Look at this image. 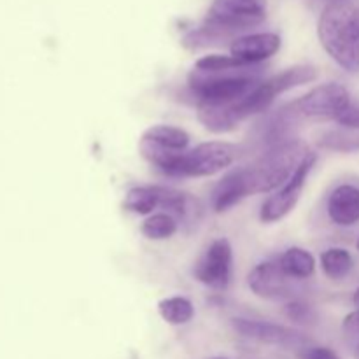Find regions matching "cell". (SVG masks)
Returning <instances> with one entry per match:
<instances>
[{"instance_id":"obj_1","label":"cell","mask_w":359,"mask_h":359,"mask_svg":"<svg viewBox=\"0 0 359 359\" xmlns=\"http://www.w3.org/2000/svg\"><path fill=\"white\" fill-rule=\"evenodd\" d=\"M266 18V0H214L203 23L189 32L182 44L188 49L224 46L258 27Z\"/></svg>"},{"instance_id":"obj_2","label":"cell","mask_w":359,"mask_h":359,"mask_svg":"<svg viewBox=\"0 0 359 359\" xmlns=\"http://www.w3.org/2000/svg\"><path fill=\"white\" fill-rule=\"evenodd\" d=\"M318 35L325 51L344 70L359 72V14L349 2H330L323 9Z\"/></svg>"},{"instance_id":"obj_3","label":"cell","mask_w":359,"mask_h":359,"mask_svg":"<svg viewBox=\"0 0 359 359\" xmlns=\"http://www.w3.org/2000/svg\"><path fill=\"white\" fill-rule=\"evenodd\" d=\"M265 74V67L248 65L226 70H200L193 67L188 74V88L196 104H231L255 90Z\"/></svg>"},{"instance_id":"obj_4","label":"cell","mask_w":359,"mask_h":359,"mask_svg":"<svg viewBox=\"0 0 359 359\" xmlns=\"http://www.w3.org/2000/svg\"><path fill=\"white\" fill-rule=\"evenodd\" d=\"M309 153L311 149L300 139L290 140L262 153L255 163L248 165L252 195L279 189V186H283L294 174L298 165Z\"/></svg>"},{"instance_id":"obj_5","label":"cell","mask_w":359,"mask_h":359,"mask_svg":"<svg viewBox=\"0 0 359 359\" xmlns=\"http://www.w3.org/2000/svg\"><path fill=\"white\" fill-rule=\"evenodd\" d=\"M238 147L223 140H210L184 151L181 160V177H209L230 167Z\"/></svg>"},{"instance_id":"obj_6","label":"cell","mask_w":359,"mask_h":359,"mask_svg":"<svg viewBox=\"0 0 359 359\" xmlns=\"http://www.w3.org/2000/svg\"><path fill=\"white\" fill-rule=\"evenodd\" d=\"M316 161H318V154L311 151L304 158V161L298 165L294 174L280 186V189H277L273 195H270L263 202L262 210H259V219L263 223H276V221H280L297 207L302 191L305 188V182H307V177L312 172V168H314Z\"/></svg>"},{"instance_id":"obj_7","label":"cell","mask_w":359,"mask_h":359,"mask_svg":"<svg viewBox=\"0 0 359 359\" xmlns=\"http://www.w3.org/2000/svg\"><path fill=\"white\" fill-rule=\"evenodd\" d=\"M291 105L302 118L337 119L351 105V95L344 84L325 83L291 102Z\"/></svg>"},{"instance_id":"obj_8","label":"cell","mask_w":359,"mask_h":359,"mask_svg":"<svg viewBox=\"0 0 359 359\" xmlns=\"http://www.w3.org/2000/svg\"><path fill=\"white\" fill-rule=\"evenodd\" d=\"M231 263H233V251L230 241L223 237L216 238L195 263L193 276L210 290L224 291L230 286Z\"/></svg>"},{"instance_id":"obj_9","label":"cell","mask_w":359,"mask_h":359,"mask_svg":"<svg viewBox=\"0 0 359 359\" xmlns=\"http://www.w3.org/2000/svg\"><path fill=\"white\" fill-rule=\"evenodd\" d=\"M302 116L287 104L279 107L277 111L269 112L262 121L256 125L251 140L262 153L273 149V147L286 144L297 139L298 126H300Z\"/></svg>"},{"instance_id":"obj_10","label":"cell","mask_w":359,"mask_h":359,"mask_svg":"<svg viewBox=\"0 0 359 359\" xmlns=\"http://www.w3.org/2000/svg\"><path fill=\"white\" fill-rule=\"evenodd\" d=\"M231 326L237 333H241L245 339L256 340V342L269 344V346L279 347H307L311 340L304 333L297 332L293 328L276 325L269 321H256V319L235 318Z\"/></svg>"},{"instance_id":"obj_11","label":"cell","mask_w":359,"mask_h":359,"mask_svg":"<svg viewBox=\"0 0 359 359\" xmlns=\"http://www.w3.org/2000/svg\"><path fill=\"white\" fill-rule=\"evenodd\" d=\"M290 276L284 273L279 262H263L249 272L248 284L252 293L265 300H286L293 294L294 286Z\"/></svg>"},{"instance_id":"obj_12","label":"cell","mask_w":359,"mask_h":359,"mask_svg":"<svg viewBox=\"0 0 359 359\" xmlns=\"http://www.w3.org/2000/svg\"><path fill=\"white\" fill-rule=\"evenodd\" d=\"M249 195H252V188L248 167L235 168V170L228 172L214 186L212 196H210V205H212L214 212L223 214L226 210H230L231 207L237 205L238 202H242Z\"/></svg>"},{"instance_id":"obj_13","label":"cell","mask_w":359,"mask_h":359,"mask_svg":"<svg viewBox=\"0 0 359 359\" xmlns=\"http://www.w3.org/2000/svg\"><path fill=\"white\" fill-rule=\"evenodd\" d=\"M280 49V37L272 32L241 35L230 44V55L252 65H262Z\"/></svg>"},{"instance_id":"obj_14","label":"cell","mask_w":359,"mask_h":359,"mask_svg":"<svg viewBox=\"0 0 359 359\" xmlns=\"http://www.w3.org/2000/svg\"><path fill=\"white\" fill-rule=\"evenodd\" d=\"M328 216L337 226H353L359 221V188L354 184H340L330 195L326 203Z\"/></svg>"},{"instance_id":"obj_15","label":"cell","mask_w":359,"mask_h":359,"mask_svg":"<svg viewBox=\"0 0 359 359\" xmlns=\"http://www.w3.org/2000/svg\"><path fill=\"white\" fill-rule=\"evenodd\" d=\"M154 189H156L161 209L170 214L177 223L195 224L198 221L202 209H200L198 200L193 198L189 193L177 191L174 188H165V186H154Z\"/></svg>"},{"instance_id":"obj_16","label":"cell","mask_w":359,"mask_h":359,"mask_svg":"<svg viewBox=\"0 0 359 359\" xmlns=\"http://www.w3.org/2000/svg\"><path fill=\"white\" fill-rule=\"evenodd\" d=\"M279 265L284 273L294 280L309 279L316 272V258L312 256V252L302 248H290L287 251H284L279 258Z\"/></svg>"},{"instance_id":"obj_17","label":"cell","mask_w":359,"mask_h":359,"mask_svg":"<svg viewBox=\"0 0 359 359\" xmlns=\"http://www.w3.org/2000/svg\"><path fill=\"white\" fill-rule=\"evenodd\" d=\"M140 139L151 140L161 147L175 151H186L189 146V133L179 126L170 125H154L142 133Z\"/></svg>"},{"instance_id":"obj_18","label":"cell","mask_w":359,"mask_h":359,"mask_svg":"<svg viewBox=\"0 0 359 359\" xmlns=\"http://www.w3.org/2000/svg\"><path fill=\"white\" fill-rule=\"evenodd\" d=\"M321 149L335 151V153H358L359 151V132L351 128L326 130L319 135L318 140Z\"/></svg>"},{"instance_id":"obj_19","label":"cell","mask_w":359,"mask_h":359,"mask_svg":"<svg viewBox=\"0 0 359 359\" xmlns=\"http://www.w3.org/2000/svg\"><path fill=\"white\" fill-rule=\"evenodd\" d=\"M354 266L353 255L347 249L332 248L323 251L321 255V269L326 277L332 280H342L351 273Z\"/></svg>"},{"instance_id":"obj_20","label":"cell","mask_w":359,"mask_h":359,"mask_svg":"<svg viewBox=\"0 0 359 359\" xmlns=\"http://www.w3.org/2000/svg\"><path fill=\"white\" fill-rule=\"evenodd\" d=\"M160 207L154 186H135L128 189L123 200V209L139 216H149L154 209Z\"/></svg>"},{"instance_id":"obj_21","label":"cell","mask_w":359,"mask_h":359,"mask_svg":"<svg viewBox=\"0 0 359 359\" xmlns=\"http://www.w3.org/2000/svg\"><path fill=\"white\" fill-rule=\"evenodd\" d=\"M158 312L161 319L172 326L188 325L195 316V307L186 297H170L163 298L158 304Z\"/></svg>"},{"instance_id":"obj_22","label":"cell","mask_w":359,"mask_h":359,"mask_svg":"<svg viewBox=\"0 0 359 359\" xmlns=\"http://www.w3.org/2000/svg\"><path fill=\"white\" fill-rule=\"evenodd\" d=\"M270 79H272L273 86L277 88L279 95H283L286 93V91L293 90V88L304 86V84L316 81L318 79V72H316L314 67L311 65H297L283 70V72L270 77Z\"/></svg>"},{"instance_id":"obj_23","label":"cell","mask_w":359,"mask_h":359,"mask_svg":"<svg viewBox=\"0 0 359 359\" xmlns=\"http://www.w3.org/2000/svg\"><path fill=\"white\" fill-rule=\"evenodd\" d=\"M179 230V223L167 212L151 214L142 224H140V233L149 241H167L174 237Z\"/></svg>"},{"instance_id":"obj_24","label":"cell","mask_w":359,"mask_h":359,"mask_svg":"<svg viewBox=\"0 0 359 359\" xmlns=\"http://www.w3.org/2000/svg\"><path fill=\"white\" fill-rule=\"evenodd\" d=\"M284 316L290 321L297 323V325H314L318 321V314H316L314 307L302 300H290L284 305Z\"/></svg>"},{"instance_id":"obj_25","label":"cell","mask_w":359,"mask_h":359,"mask_svg":"<svg viewBox=\"0 0 359 359\" xmlns=\"http://www.w3.org/2000/svg\"><path fill=\"white\" fill-rule=\"evenodd\" d=\"M335 121L339 123L340 126H344V128L358 130L359 132V105L351 104Z\"/></svg>"},{"instance_id":"obj_26","label":"cell","mask_w":359,"mask_h":359,"mask_svg":"<svg viewBox=\"0 0 359 359\" xmlns=\"http://www.w3.org/2000/svg\"><path fill=\"white\" fill-rule=\"evenodd\" d=\"M298 359H340L335 351L328 349V347H304L298 354Z\"/></svg>"},{"instance_id":"obj_27","label":"cell","mask_w":359,"mask_h":359,"mask_svg":"<svg viewBox=\"0 0 359 359\" xmlns=\"http://www.w3.org/2000/svg\"><path fill=\"white\" fill-rule=\"evenodd\" d=\"M342 330L347 337H359V311L351 312L342 323Z\"/></svg>"},{"instance_id":"obj_28","label":"cell","mask_w":359,"mask_h":359,"mask_svg":"<svg viewBox=\"0 0 359 359\" xmlns=\"http://www.w3.org/2000/svg\"><path fill=\"white\" fill-rule=\"evenodd\" d=\"M353 302H354V305H356V311H359V287L356 290V293H354Z\"/></svg>"},{"instance_id":"obj_29","label":"cell","mask_w":359,"mask_h":359,"mask_svg":"<svg viewBox=\"0 0 359 359\" xmlns=\"http://www.w3.org/2000/svg\"><path fill=\"white\" fill-rule=\"evenodd\" d=\"M328 2H349V0H328Z\"/></svg>"},{"instance_id":"obj_30","label":"cell","mask_w":359,"mask_h":359,"mask_svg":"<svg viewBox=\"0 0 359 359\" xmlns=\"http://www.w3.org/2000/svg\"><path fill=\"white\" fill-rule=\"evenodd\" d=\"M354 358H356V359H359V346H358V349H356V353H354Z\"/></svg>"},{"instance_id":"obj_31","label":"cell","mask_w":359,"mask_h":359,"mask_svg":"<svg viewBox=\"0 0 359 359\" xmlns=\"http://www.w3.org/2000/svg\"><path fill=\"white\" fill-rule=\"evenodd\" d=\"M214 359H224V358H214Z\"/></svg>"},{"instance_id":"obj_32","label":"cell","mask_w":359,"mask_h":359,"mask_svg":"<svg viewBox=\"0 0 359 359\" xmlns=\"http://www.w3.org/2000/svg\"><path fill=\"white\" fill-rule=\"evenodd\" d=\"M358 249H359V241H358Z\"/></svg>"}]
</instances>
